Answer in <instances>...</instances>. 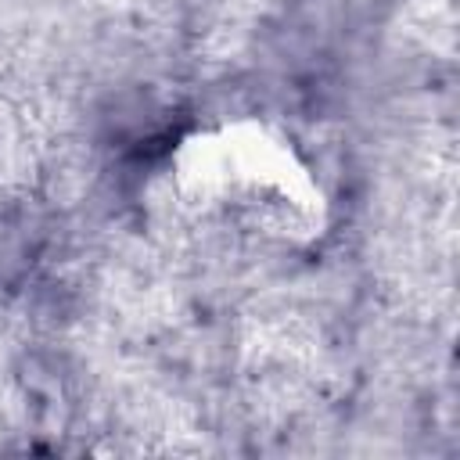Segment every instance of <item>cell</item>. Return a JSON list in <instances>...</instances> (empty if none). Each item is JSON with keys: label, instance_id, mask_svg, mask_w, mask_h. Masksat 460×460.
<instances>
[{"label": "cell", "instance_id": "1", "mask_svg": "<svg viewBox=\"0 0 460 460\" xmlns=\"http://www.w3.org/2000/svg\"><path fill=\"white\" fill-rule=\"evenodd\" d=\"M169 212L237 244L309 252L334 226V201L295 133L270 115H219L183 129L162 158Z\"/></svg>", "mask_w": 460, "mask_h": 460}]
</instances>
